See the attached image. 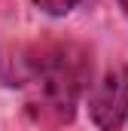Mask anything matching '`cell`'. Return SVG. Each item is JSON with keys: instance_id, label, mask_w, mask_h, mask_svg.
Listing matches in <instances>:
<instances>
[{"instance_id": "1", "label": "cell", "mask_w": 128, "mask_h": 131, "mask_svg": "<svg viewBox=\"0 0 128 131\" xmlns=\"http://www.w3.org/2000/svg\"><path fill=\"white\" fill-rule=\"evenodd\" d=\"M0 82L25 95L43 125H67L92 85V52L79 40L43 37L0 49Z\"/></svg>"}, {"instance_id": "2", "label": "cell", "mask_w": 128, "mask_h": 131, "mask_svg": "<svg viewBox=\"0 0 128 131\" xmlns=\"http://www.w3.org/2000/svg\"><path fill=\"white\" fill-rule=\"evenodd\" d=\"M89 119L101 131H122L128 122V70L122 64L107 67L98 79H92L86 92Z\"/></svg>"}, {"instance_id": "3", "label": "cell", "mask_w": 128, "mask_h": 131, "mask_svg": "<svg viewBox=\"0 0 128 131\" xmlns=\"http://www.w3.org/2000/svg\"><path fill=\"white\" fill-rule=\"evenodd\" d=\"M95 3L98 0H34V6L43 9V12L52 15V18H64V15H70V12L89 9V6H95Z\"/></svg>"}, {"instance_id": "4", "label": "cell", "mask_w": 128, "mask_h": 131, "mask_svg": "<svg viewBox=\"0 0 128 131\" xmlns=\"http://www.w3.org/2000/svg\"><path fill=\"white\" fill-rule=\"evenodd\" d=\"M119 6H122V12H125V18H128V0H119Z\"/></svg>"}]
</instances>
